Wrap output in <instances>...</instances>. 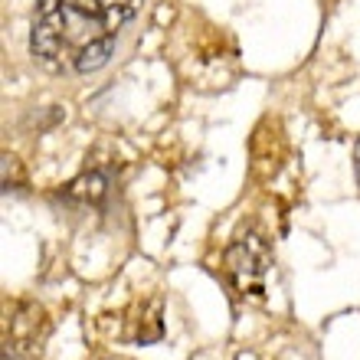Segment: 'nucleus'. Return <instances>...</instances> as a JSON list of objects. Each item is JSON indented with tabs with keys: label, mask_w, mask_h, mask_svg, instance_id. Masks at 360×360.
<instances>
[{
	"label": "nucleus",
	"mask_w": 360,
	"mask_h": 360,
	"mask_svg": "<svg viewBox=\"0 0 360 360\" xmlns=\"http://www.w3.org/2000/svg\"><path fill=\"white\" fill-rule=\"evenodd\" d=\"M144 0H37L30 53L59 76H86L112 59Z\"/></svg>",
	"instance_id": "1"
},
{
	"label": "nucleus",
	"mask_w": 360,
	"mask_h": 360,
	"mask_svg": "<svg viewBox=\"0 0 360 360\" xmlns=\"http://www.w3.org/2000/svg\"><path fill=\"white\" fill-rule=\"evenodd\" d=\"M46 314L33 302L10 304L7 321H4V357H30L43 347L46 338Z\"/></svg>",
	"instance_id": "2"
},
{
	"label": "nucleus",
	"mask_w": 360,
	"mask_h": 360,
	"mask_svg": "<svg viewBox=\"0 0 360 360\" xmlns=\"http://www.w3.org/2000/svg\"><path fill=\"white\" fill-rule=\"evenodd\" d=\"M226 262L243 288H259V282H262V275L269 269V249L259 236H246L226 252Z\"/></svg>",
	"instance_id": "3"
},
{
	"label": "nucleus",
	"mask_w": 360,
	"mask_h": 360,
	"mask_svg": "<svg viewBox=\"0 0 360 360\" xmlns=\"http://www.w3.org/2000/svg\"><path fill=\"white\" fill-rule=\"evenodd\" d=\"M66 197L72 200H89V203H95V200L105 197V177H98V174H89V177H79L69 184Z\"/></svg>",
	"instance_id": "4"
}]
</instances>
